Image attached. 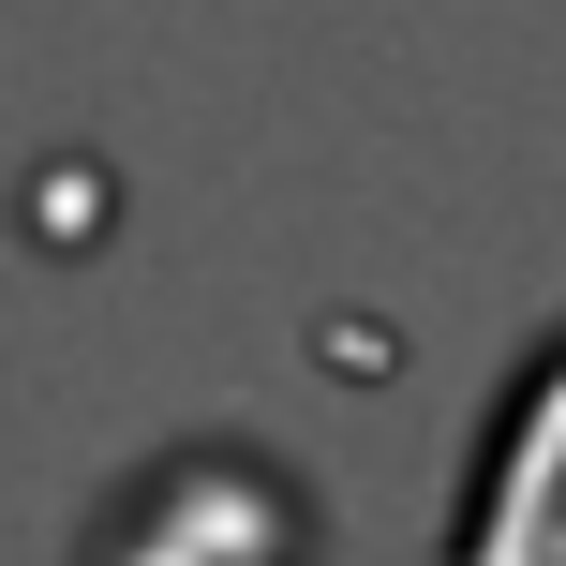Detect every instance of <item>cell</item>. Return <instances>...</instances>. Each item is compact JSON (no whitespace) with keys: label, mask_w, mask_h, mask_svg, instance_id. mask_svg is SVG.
<instances>
[{"label":"cell","mask_w":566,"mask_h":566,"mask_svg":"<svg viewBox=\"0 0 566 566\" xmlns=\"http://www.w3.org/2000/svg\"><path fill=\"white\" fill-rule=\"evenodd\" d=\"M90 566H313V507L269 448H165L135 492H105Z\"/></svg>","instance_id":"cell-1"},{"label":"cell","mask_w":566,"mask_h":566,"mask_svg":"<svg viewBox=\"0 0 566 566\" xmlns=\"http://www.w3.org/2000/svg\"><path fill=\"white\" fill-rule=\"evenodd\" d=\"M448 566H566V328L507 373L448 507Z\"/></svg>","instance_id":"cell-2"}]
</instances>
